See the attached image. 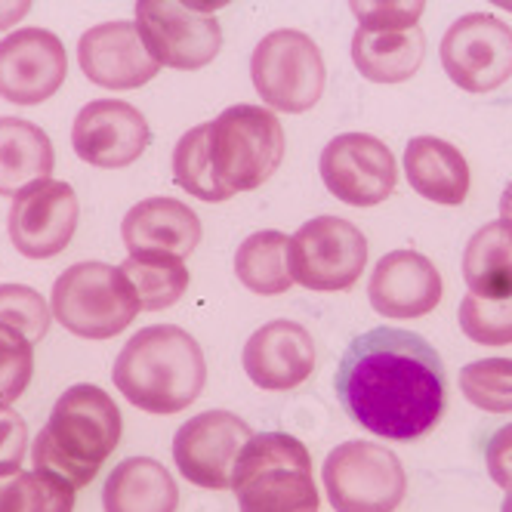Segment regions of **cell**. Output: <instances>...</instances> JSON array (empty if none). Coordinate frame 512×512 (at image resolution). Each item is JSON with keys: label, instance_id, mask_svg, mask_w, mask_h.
<instances>
[{"label": "cell", "instance_id": "83f0119b", "mask_svg": "<svg viewBox=\"0 0 512 512\" xmlns=\"http://www.w3.org/2000/svg\"><path fill=\"white\" fill-rule=\"evenodd\" d=\"M75 488L50 472H13L0 482V512H71Z\"/></svg>", "mask_w": 512, "mask_h": 512}, {"label": "cell", "instance_id": "2e32d148", "mask_svg": "<svg viewBox=\"0 0 512 512\" xmlns=\"http://www.w3.org/2000/svg\"><path fill=\"white\" fill-rule=\"evenodd\" d=\"M68 75L62 41L47 28H19L0 41V96L16 105H41Z\"/></svg>", "mask_w": 512, "mask_h": 512}, {"label": "cell", "instance_id": "30bf717a", "mask_svg": "<svg viewBox=\"0 0 512 512\" xmlns=\"http://www.w3.org/2000/svg\"><path fill=\"white\" fill-rule=\"evenodd\" d=\"M216 7L201 4H164V0H139L136 34L142 47L158 65L195 71L216 59L223 47V28L210 16Z\"/></svg>", "mask_w": 512, "mask_h": 512}, {"label": "cell", "instance_id": "cb8c5ba5", "mask_svg": "<svg viewBox=\"0 0 512 512\" xmlns=\"http://www.w3.org/2000/svg\"><path fill=\"white\" fill-rule=\"evenodd\" d=\"M56 152L50 136L25 118H0V195L16 198L31 182L50 179Z\"/></svg>", "mask_w": 512, "mask_h": 512}, {"label": "cell", "instance_id": "ffe728a7", "mask_svg": "<svg viewBox=\"0 0 512 512\" xmlns=\"http://www.w3.org/2000/svg\"><path fill=\"white\" fill-rule=\"evenodd\" d=\"M121 238L130 253H167L186 260L201 244V219L176 198H145L127 210Z\"/></svg>", "mask_w": 512, "mask_h": 512}, {"label": "cell", "instance_id": "e0dca14e", "mask_svg": "<svg viewBox=\"0 0 512 512\" xmlns=\"http://www.w3.org/2000/svg\"><path fill=\"white\" fill-rule=\"evenodd\" d=\"M78 62L84 78L105 90H136L161 71L142 47L133 22H102L84 31L78 41Z\"/></svg>", "mask_w": 512, "mask_h": 512}, {"label": "cell", "instance_id": "9c48e42d", "mask_svg": "<svg viewBox=\"0 0 512 512\" xmlns=\"http://www.w3.org/2000/svg\"><path fill=\"white\" fill-rule=\"evenodd\" d=\"M290 275L315 294H337L355 287L368 266V238L340 216H315L287 244Z\"/></svg>", "mask_w": 512, "mask_h": 512}, {"label": "cell", "instance_id": "3957f363", "mask_svg": "<svg viewBox=\"0 0 512 512\" xmlns=\"http://www.w3.org/2000/svg\"><path fill=\"white\" fill-rule=\"evenodd\" d=\"M121 429L115 398L93 383H78L56 398L47 426L34 438V466L78 491L118 448Z\"/></svg>", "mask_w": 512, "mask_h": 512}, {"label": "cell", "instance_id": "d6a6232c", "mask_svg": "<svg viewBox=\"0 0 512 512\" xmlns=\"http://www.w3.org/2000/svg\"><path fill=\"white\" fill-rule=\"evenodd\" d=\"M34 374V343L10 324H0V405L25 395Z\"/></svg>", "mask_w": 512, "mask_h": 512}, {"label": "cell", "instance_id": "f35d334b", "mask_svg": "<svg viewBox=\"0 0 512 512\" xmlns=\"http://www.w3.org/2000/svg\"><path fill=\"white\" fill-rule=\"evenodd\" d=\"M500 512H512V488H509V494L503 497V506H500Z\"/></svg>", "mask_w": 512, "mask_h": 512}, {"label": "cell", "instance_id": "74e56055", "mask_svg": "<svg viewBox=\"0 0 512 512\" xmlns=\"http://www.w3.org/2000/svg\"><path fill=\"white\" fill-rule=\"evenodd\" d=\"M500 213H503V219H509L512 223V182L503 189V198H500Z\"/></svg>", "mask_w": 512, "mask_h": 512}, {"label": "cell", "instance_id": "ba28073f", "mask_svg": "<svg viewBox=\"0 0 512 512\" xmlns=\"http://www.w3.org/2000/svg\"><path fill=\"white\" fill-rule=\"evenodd\" d=\"M327 500L337 512H395L408 475L401 460L377 442H343L324 460Z\"/></svg>", "mask_w": 512, "mask_h": 512}, {"label": "cell", "instance_id": "603a6c76", "mask_svg": "<svg viewBox=\"0 0 512 512\" xmlns=\"http://www.w3.org/2000/svg\"><path fill=\"white\" fill-rule=\"evenodd\" d=\"M105 512H176L179 488L167 466L152 457H127L108 475Z\"/></svg>", "mask_w": 512, "mask_h": 512}, {"label": "cell", "instance_id": "4fadbf2b", "mask_svg": "<svg viewBox=\"0 0 512 512\" xmlns=\"http://www.w3.org/2000/svg\"><path fill=\"white\" fill-rule=\"evenodd\" d=\"M250 438V426L232 411H204L176 429L173 460L182 479H189L192 485L226 491L232 488L235 463Z\"/></svg>", "mask_w": 512, "mask_h": 512}, {"label": "cell", "instance_id": "8d00e7d4", "mask_svg": "<svg viewBox=\"0 0 512 512\" xmlns=\"http://www.w3.org/2000/svg\"><path fill=\"white\" fill-rule=\"evenodd\" d=\"M28 10H31V4H25V0H22V4H7V0H4V4H0V31L16 25Z\"/></svg>", "mask_w": 512, "mask_h": 512}, {"label": "cell", "instance_id": "ac0fdd59", "mask_svg": "<svg viewBox=\"0 0 512 512\" xmlns=\"http://www.w3.org/2000/svg\"><path fill=\"white\" fill-rule=\"evenodd\" d=\"M244 371L256 389L287 392L315 371V343L297 321H269L244 346Z\"/></svg>", "mask_w": 512, "mask_h": 512}, {"label": "cell", "instance_id": "44dd1931", "mask_svg": "<svg viewBox=\"0 0 512 512\" xmlns=\"http://www.w3.org/2000/svg\"><path fill=\"white\" fill-rule=\"evenodd\" d=\"M405 176L411 189L432 201L457 207L469 195V164L457 145L438 136H414L405 149Z\"/></svg>", "mask_w": 512, "mask_h": 512}, {"label": "cell", "instance_id": "6da1fadb", "mask_svg": "<svg viewBox=\"0 0 512 512\" xmlns=\"http://www.w3.org/2000/svg\"><path fill=\"white\" fill-rule=\"evenodd\" d=\"M334 386L343 411L389 442H414L445 414L442 358L420 334L401 327H374L355 337Z\"/></svg>", "mask_w": 512, "mask_h": 512}, {"label": "cell", "instance_id": "7c38bea8", "mask_svg": "<svg viewBox=\"0 0 512 512\" xmlns=\"http://www.w3.org/2000/svg\"><path fill=\"white\" fill-rule=\"evenodd\" d=\"M327 192L349 207L383 204L398 182L389 145L371 133H340L324 145L318 161Z\"/></svg>", "mask_w": 512, "mask_h": 512}, {"label": "cell", "instance_id": "4316f807", "mask_svg": "<svg viewBox=\"0 0 512 512\" xmlns=\"http://www.w3.org/2000/svg\"><path fill=\"white\" fill-rule=\"evenodd\" d=\"M124 275L130 278L139 309L161 312L179 303V297L186 294L189 287V269L186 260L167 253H130L121 263Z\"/></svg>", "mask_w": 512, "mask_h": 512}, {"label": "cell", "instance_id": "d4e9b609", "mask_svg": "<svg viewBox=\"0 0 512 512\" xmlns=\"http://www.w3.org/2000/svg\"><path fill=\"white\" fill-rule=\"evenodd\" d=\"M463 278L479 300H509L512 297V223L494 219L482 226L466 244Z\"/></svg>", "mask_w": 512, "mask_h": 512}, {"label": "cell", "instance_id": "7a4b0ae2", "mask_svg": "<svg viewBox=\"0 0 512 512\" xmlns=\"http://www.w3.org/2000/svg\"><path fill=\"white\" fill-rule=\"evenodd\" d=\"M112 380L133 408L167 417L201 398L207 364L192 334L176 324H155L142 327L121 349Z\"/></svg>", "mask_w": 512, "mask_h": 512}, {"label": "cell", "instance_id": "1f68e13d", "mask_svg": "<svg viewBox=\"0 0 512 512\" xmlns=\"http://www.w3.org/2000/svg\"><path fill=\"white\" fill-rule=\"evenodd\" d=\"M50 318L53 312L38 290L25 284H0V324H10L31 343H38L50 331Z\"/></svg>", "mask_w": 512, "mask_h": 512}, {"label": "cell", "instance_id": "8fae6325", "mask_svg": "<svg viewBox=\"0 0 512 512\" xmlns=\"http://www.w3.org/2000/svg\"><path fill=\"white\" fill-rule=\"evenodd\" d=\"M442 65L466 93H491L512 78V28L488 13L457 19L442 38Z\"/></svg>", "mask_w": 512, "mask_h": 512}, {"label": "cell", "instance_id": "836d02e7", "mask_svg": "<svg viewBox=\"0 0 512 512\" xmlns=\"http://www.w3.org/2000/svg\"><path fill=\"white\" fill-rule=\"evenodd\" d=\"M352 16L361 22V28L368 31H392V28H414L423 4H352Z\"/></svg>", "mask_w": 512, "mask_h": 512}, {"label": "cell", "instance_id": "4dcf8cb0", "mask_svg": "<svg viewBox=\"0 0 512 512\" xmlns=\"http://www.w3.org/2000/svg\"><path fill=\"white\" fill-rule=\"evenodd\" d=\"M460 327L479 346H512V297L509 300H479L472 294L463 297Z\"/></svg>", "mask_w": 512, "mask_h": 512}, {"label": "cell", "instance_id": "277c9868", "mask_svg": "<svg viewBox=\"0 0 512 512\" xmlns=\"http://www.w3.org/2000/svg\"><path fill=\"white\" fill-rule=\"evenodd\" d=\"M232 491L241 512H318L312 457L287 432L250 438L235 463Z\"/></svg>", "mask_w": 512, "mask_h": 512}, {"label": "cell", "instance_id": "d6986e66", "mask_svg": "<svg viewBox=\"0 0 512 512\" xmlns=\"http://www.w3.org/2000/svg\"><path fill=\"white\" fill-rule=\"evenodd\" d=\"M371 306L383 318H423L442 300V275L417 250H392L368 284Z\"/></svg>", "mask_w": 512, "mask_h": 512}, {"label": "cell", "instance_id": "5bb4252c", "mask_svg": "<svg viewBox=\"0 0 512 512\" xmlns=\"http://www.w3.org/2000/svg\"><path fill=\"white\" fill-rule=\"evenodd\" d=\"M78 216L81 204L75 189L59 179H41L13 198L7 232L13 247L28 260H50L75 238Z\"/></svg>", "mask_w": 512, "mask_h": 512}, {"label": "cell", "instance_id": "8992f818", "mask_svg": "<svg viewBox=\"0 0 512 512\" xmlns=\"http://www.w3.org/2000/svg\"><path fill=\"white\" fill-rule=\"evenodd\" d=\"M210 164L229 195L253 192L284 161L281 121L260 105H232L207 124Z\"/></svg>", "mask_w": 512, "mask_h": 512}, {"label": "cell", "instance_id": "f546056e", "mask_svg": "<svg viewBox=\"0 0 512 512\" xmlns=\"http://www.w3.org/2000/svg\"><path fill=\"white\" fill-rule=\"evenodd\" d=\"M460 392L488 414L512 411V358H482L460 371Z\"/></svg>", "mask_w": 512, "mask_h": 512}, {"label": "cell", "instance_id": "52a82bcc", "mask_svg": "<svg viewBox=\"0 0 512 512\" xmlns=\"http://www.w3.org/2000/svg\"><path fill=\"white\" fill-rule=\"evenodd\" d=\"M250 78L269 108L284 115H303L324 96L327 68L318 44L297 28H278L256 44L250 56Z\"/></svg>", "mask_w": 512, "mask_h": 512}, {"label": "cell", "instance_id": "e575fe53", "mask_svg": "<svg viewBox=\"0 0 512 512\" xmlns=\"http://www.w3.org/2000/svg\"><path fill=\"white\" fill-rule=\"evenodd\" d=\"M28 451V426L25 420L10 408L0 405V479L19 472Z\"/></svg>", "mask_w": 512, "mask_h": 512}, {"label": "cell", "instance_id": "484cf974", "mask_svg": "<svg viewBox=\"0 0 512 512\" xmlns=\"http://www.w3.org/2000/svg\"><path fill=\"white\" fill-rule=\"evenodd\" d=\"M287 244L290 238L275 229L247 235L235 250L238 281L247 290H253L256 297L287 294L290 284H294V275H290V263H287Z\"/></svg>", "mask_w": 512, "mask_h": 512}, {"label": "cell", "instance_id": "9a60e30c", "mask_svg": "<svg viewBox=\"0 0 512 512\" xmlns=\"http://www.w3.org/2000/svg\"><path fill=\"white\" fill-rule=\"evenodd\" d=\"M152 130L149 121L124 99H96L87 102L75 127H71V145L75 155L99 170H121L142 158L149 149Z\"/></svg>", "mask_w": 512, "mask_h": 512}, {"label": "cell", "instance_id": "5b68a950", "mask_svg": "<svg viewBox=\"0 0 512 512\" xmlns=\"http://www.w3.org/2000/svg\"><path fill=\"white\" fill-rule=\"evenodd\" d=\"M50 312L75 337L112 340L139 315V297L121 266L90 260L68 266L56 278Z\"/></svg>", "mask_w": 512, "mask_h": 512}, {"label": "cell", "instance_id": "7402d4cb", "mask_svg": "<svg viewBox=\"0 0 512 512\" xmlns=\"http://www.w3.org/2000/svg\"><path fill=\"white\" fill-rule=\"evenodd\" d=\"M426 56V38L420 25L392 28V31H368L358 28L352 38V62L361 78L374 84H401L411 81Z\"/></svg>", "mask_w": 512, "mask_h": 512}, {"label": "cell", "instance_id": "f1b7e54d", "mask_svg": "<svg viewBox=\"0 0 512 512\" xmlns=\"http://www.w3.org/2000/svg\"><path fill=\"white\" fill-rule=\"evenodd\" d=\"M173 182L182 192H189V195H195L198 201H207V204H219V201L235 198V195H229L223 186H219V179L213 173L210 149H207V124L192 127L186 136L176 142V149H173Z\"/></svg>", "mask_w": 512, "mask_h": 512}, {"label": "cell", "instance_id": "d590c367", "mask_svg": "<svg viewBox=\"0 0 512 512\" xmlns=\"http://www.w3.org/2000/svg\"><path fill=\"white\" fill-rule=\"evenodd\" d=\"M485 463H488L491 479L509 491L512 488V423H506L503 429H497L491 435L488 451H485Z\"/></svg>", "mask_w": 512, "mask_h": 512}]
</instances>
